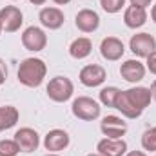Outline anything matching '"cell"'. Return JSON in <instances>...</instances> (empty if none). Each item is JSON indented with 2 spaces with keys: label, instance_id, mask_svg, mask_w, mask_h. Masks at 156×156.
<instances>
[{
  "label": "cell",
  "instance_id": "cell-1",
  "mask_svg": "<svg viewBox=\"0 0 156 156\" xmlns=\"http://www.w3.org/2000/svg\"><path fill=\"white\" fill-rule=\"evenodd\" d=\"M153 100V94H151V89L147 87H131L127 91H120L116 98V104H115V109H118L125 118H134L142 116V113L145 111V107L151 104Z\"/></svg>",
  "mask_w": 156,
  "mask_h": 156
},
{
  "label": "cell",
  "instance_id": "cell-2",
  "mask_svg": "<svg viewBox=\"0 0 156 156\" xmlns=\"http://www.w3.org/2000/svg\"><path fill=\"white\" fill-rule=\"evenodd\" d=\"M45 75H47L45 62L40 60V58H35V56L22 60L20 66H18V73H16L18 82L22 85H26V87H38V85H42Z\"/></svg>",
  "mask_w": 156,
  "mask_h": 156
},
{
  "label": "cell",
  "instance_id": "cell-3",
  "mask_svg": "<svg viewBox=\"0 0 156 156\" xmlns=\"http://www.w3.org/2000/svg\"><path fill=\"white\" fill-rule=\"evenodd\" d=\"M45 93H47V96H49L53 102L64 104V102H67V100L73 96L75 85H73V82L67 76H55V78L49 80Z\"/></svg>",
  "mask_w": 156,
  "mask_h": 156
},
{
  "label": "cell",
  "instance_id": "cell-4",
  "mask_svg": "<svg viewBox=\"0 0 156 156\" xmlns=\"http://www.w3.org/2000/svg\"><path fill=\"white\" fill-rule=\"evenodd\" d=\"M71 111L78 120H83V122H93L100 116L102 113V107L96 100L89 98V96H78L73 100V105H71Z\"/></svg>",
  "mask_w": 156,
  "mask_h": 156
},
{
  "label": "cell",
  "instance_id": "cell-5",
  "mask_svg": "<svg viewBox=\"0 0 156 156\" xmlns=\"http://www.w3.org/2000/svg\"><path fill=\"white\" fill-rule=\"evenodd\" d=\"M129 49L138 58H147L151 53L156 51V38L149 33H136L129 40Z\"/></svg>",
  "mask_w": 156,
  "mask_h": 156
},
{
  "label": "cell",
  "instance_id": "cell-6",
  "mask_svg": "<svg viewBox=\"0 0 156 156\" xmlns=\"http://www.w3.org/2000/svg\"><path fill=\"white\" fill-rule=\"evenodd\" d=\"M22 45L27 51L38 53L42 49H45V45H47V35L44 33V29H40L37 26H29L22 33Z\"/></svg>",
  "mask_w": 156,
  "mask_h": 156
},
{
  "label": "cell",
  "instance_id": "cell-7",
  "mask_svg": "<svg viewBox=\"0 0 156 156\" xmlns=\"http://www.w3.org/2000/svg\"><path fill=\"white\" fill-rule=\"evenodd\" d=\"M24 22V15L16 5H5L0 9V24L5 33H15L20 29Z\"/></svg>",
  "mask_w": 156,
  "mask_h": 156
},
{
  "label": "cell",
  "instance_id": "cell-8",
  "mask_svg": "<svg viewBox=\"0 0 156 156\" xmlns=\"http://www.w3.org/2000/svg\"><path fill=\"white\" fill-rule=\"evenodd\" d=\"M78 78H80V82H82L85 87H98V85H102V83L105 82L107 73H105V69H104L102 66H98V64H89V66H83V67H82Z\"/></svg>",
  "mask_w": 156,
  "mask_h": 156
},
{
  "label": "cell",
  "instance_id": "cell-9",
  "mask_svg": "<svg viewBox=\"0 0 156 156\" xmlns=\"http://www.w3.org/2000/svg\"><path fill=\"white\" fill-rule=\"evenodd\" d=\"M13 140L18 144V147H20L22 153H33V151L38 149V145H40L38 133H37L35 129H31V127H22V129H18V131L15 133V138H13Z\"/></svg>",
  "mask_w": 156,
  "mask_h": 156
},
{
  "label": "cell",
  "instance_id": "cell-10",
  "mask_svg": "<svg viewBox=\"0 0 156 156\" xmlns=\"http://www.w3.org/2000/svg\"><path fill=\"white\" fill-rule=\"evenodd\" d=\"M100 131L105 138H122L127 133V122H123L120 116L109 115L100 122Z\"/></svg>",
  "mask_w": 156,
  "mask_h": 156
},
{
  "label": "cell",
  "instance_id": "cell-11",
  "mask_svg": "<svg viewBox=\"0 0 156 156\" xmlns=\"http://www.w3.org/2000/svg\"><path fill=\"white\" fill-rule=\"evenodd\" d=\"M123 53H125V45L116 37H105L102 40V44H100V55L105 60H109V62L120 60L123 56Z\"/></svg>",
  "mask_w": 156,
  "mask_h": 156
},
{
  "label": "cell",
  "instance_id": "cell-12",
  "mask_svg": "<svg viewBox=\"0 0 156 156\" xmlns=\"http://www.w3.org/2000/svg\"><path fill=\"white\" fill-rule=\"evenodd\" d=\"M38 20L45 29L55 31V29H60L64 26L66 16H64V11L58 7H42L38 13Z\"/></svg>",
  "mask_w": 156,
  "mask_h": 156
},
{
  "label": "cell",
  "instance_id": "cell-13",
  "mask_svg": "<svg viewBox=\"0 0 156 156\" xmlns=\"http://www.w3.org/2000/svg\"><path fill=\"white\" fill-rule=\"evenodd\" d=\"M69 142H71V138H69V134L64 129H53V131H49L45 134L44 147L49 153H60V151H64L69 145Z\"/></svg>",
  "mask_w": 156,
  "mask_h": 156
},
{
  "label": "cell",
  "instance_id": "cell-14",
  "mask_svg": "<svg viewBox=\"0 0 156 156\" xmlns=\"http://www.w3.org/2000/svg\"><path fill=\"white\" fill-rule=\"evenodd\" d=\"M145 66L140 62V60H125L122 66H120V75L123 80L131 82V83H138L145 78Z\"/></svg>",
  "mask_w": 156,
  "mask_h": 156
},
{
  "label": "cell",
  "instance_id": "cell-15",
  "mask_svg": "<svg viewBox=\"0 0 156 156\" xmlns=\"http://www.w3.org/2000/svg\"><path fill=\"white\" fill-rule=\"evenodd\" d=\"M96 151L102 156H125L127 144L122 138H104L98 142Z\"/></svg>",
  "mask_w": 156,
  "mask_h": 156
},
{
  "label": "cell",
  "instance_id": "cell-16",
  "mask_svg": "<svg viewBox=\"0 0 156 156\" xmlns=\"http://www.w3.org/2000/svg\"><path fill=\"white\" fill-rule=\"evenodd\" d=\"M75 26L82 33H93L100 26V16L93 9H82V11H78V15L75 16Z\"/></svg>",
  "mask_w": 156,
  "mask_h": 156
},
{
  "label": "cell",
  "instance_id": "cell-17",
  "mask_svg": "<svg viewBox=\"0 0 156 156\" xmlns=\"http://www.w3.org/2000/svg\"><path fill=\"white\" fill-rule=\"evenodd\" d=\"M123 22H125L127 27L138 29L147 22V11L142 9V7H136V5H129L123 11Z\"/></svg>",
  "mask_w": 156,
  "mask_h": 156
},
{
  "label": "cell",
  "instance_id": "cell-18",
  "mask_svg": "<svg viewBox=\"0 0 156 156\" xmlns=\"http://www.w3.org/2000/svg\"><path fill=\"white\" fill-rule=\"evenodd\" d=\"M91 51H93V42L87 38V37H78V38L73 40L71 45H69V55H71L73 58H76V60L87 58V56L91 55Z\"/></svg>",
  "mask_w": 156,
  "mask_h": 156
},
{
  "label": "cell",
  "instance_id": "cell-19",
  "mask_svg": "<svg viewBox=\"0 0 156 156\" xmlns=\"http://www.w3.org/2000/svg\"><path fill=\"white\" fill-rule=\"evenodd\" d=\"M18 118H20V113H18L16 107H13V105H2L0 107V133L15 127L16 122H18Z\"/></svg>",
  "mask_w": 156,
  "mask_h": 156
},
{
  "label": "cell",
  "instance_id": "cell-20",
  "mask_svg": "<svg viewBox=\"0 0 156 156\" xmlns=\"http://www.w3.org/2000/svg\"><path fill=\"white\" fill-rule=\"evenodd\" d=\"M118 94H120V89L115 87V85L104 87V89L100 91V104H102V105H105V107H115Z\"/></svg>",
  "mask_w": 156,
  "mask_h": 156
},
{
  "label": "cell",
  "instance_id": "cell-21",
  "mask_svg": "<svg viewBox=\"0 0 156 156\" xmlns=\"http://www.w3.org/2000/svg\"><path fill=\"white\" fill-rule=\"evenodd\" d=\"M142 147H144V151L156 153V127H149L147 131H144V134H142Z\"/></svg>",
  "mask_w": 156,
  "mask_h": 156
},
{
  "label": "cell",
  "instance_id": "cell-22",
  "mask_svg": "<svg viewBox=\"0 0 156 156\" xmlns=\"http://www.w3.org/2000/svg\"><path fill=\"white\" fill-rule=\"evenodd\" d=\"M20 147L15 140H0V156H16Z\"/></svg>",
  "mask_w": 156,
  "mask_h": 156
},
{
  "label": "cell",
  "instance_id": "cell-23",
  "mask_svg": "<svg viewBox=\"0 0 156 156\" xmlns=\"http://www.w3.org/2000/svg\"><path fill=\"white\" fill-rule=\"evenodd\" d=\"M100 5L105 13L115 15V13L122 11L125 7V0H100Z\"/></svg>",
  "mask_w": 156,
  "mask_h": 156
},
{
  "label": "cell",
  "instance_id": "cell-24",
  "mask_svg": "<svg viewBox=\"0 0 156 156\" xmlns=\"http://www.w3.org/2000/svg\"><path fill=\"white\" fill-rule=\"evenodd\" d=\"M145 69H147L149 73L156 75V51H154V53H151V55L147 56V66H145Z\"/></svg>",
  "mask_w": 156,
  "mask_h": 156
},
{
  "label": "cell",
  "instance_id": "cell-25",
  "mask_svg": "<svg viewBox=\"0 0 156 156\" xmlns=\"http://www.w3.org/2000/svg\"><path fill=\"white\" fill-rule=\"evenodd\" d=\"M5 80H7V66H5V62L0 58V85H2Z\"/></svg>",
  "mask_w": 156,
  "mask_h": 156
},
{
  "label": "cell",
  "instance_id": "cell-26",
  "mask_svg": "<svg viewBox=\"0 0 156 156\" xmlns=\"http://www.w3.org/2000/svg\"><path fill=\"white\" fill-rule=\"evenodd\" d=\"M129 2H131V5H136V7L147 9V7L151 5V2H153V0H129Z\"/></svg>",
  "mask_w": 156,
  "mask_h": 156
},
{
  "label": "cell",
  "instance_id": "cell-27",
  "mask_svg": "<svg viewBox=\"0 0 156 156\" xmlns=\"http://www.w3.org/2000/svg\"><path fill=\"white\" fill-rule=\"evenodd\" d=\"M125 156H147L144 151H131V153H125Z\"/></svg>",
  "mask_w": 156,
  "mask_h": 156
},
{
  "label": "cell",
  "instance_id": "cell-28",
  "mask_svg": "<svg viewBox=\"0 0 156 156\" xmlns=\"http://www.w3.org/2000/svg\"><path fill=\"white\" fill-rule=\"evenodd\" d=\"M151 94H153V100L156 102V80L151 83Z\"/></svg>",
  "mask_w": 156,
  "mask_h": 156
},
{
  "label": "cell",
  "instance_id": "cell-29",
  "mask_svg": "<svg viewBox=\"0 0 156 156\" xmlns=\"http://www.w3.org/2000/svg\"><path fill=\"white\" fill-rule=\"evenodd\" d=\"M29 2H31L33 5H44V4H45L47 0H29Z\"/></svg>",
  "mask_w": 156,
  "mask_h": 156
},
{
  "label": "cell",
  "instance_id": "cell-30",
  "mask_svg": "<svg viewBox=\"0 0 156 156\" xmlns=\"http://www.w3.org/2000/svg\"><path fill=\"white\" fill-rule=\"evenodd\" d=\"M151 18H153V22L156 24V4L153 5V9H151Z\"/></svg>",
  "mask_w": 156,
  "mask_h": 156
},
{
  "label": "cell",
  "instance_id": "cell-31",
  "mask_svg": "<svg viewBox=\"0 0 156 156\" xmlns=\"http://www.w3.org/2000/svg\"><path fill=\"white\" fill-rule=\"evenodd\" d=\"M55 4H58V5H66V4H69L71 0H53Z\"/></svg>",
  "mask_w": 156,
  "mask_h": 156
},
{
  "label": "cell",
  "instance_id": "cell-32",
  "mask_svg": "<svg viewBox=\"0 0 156 156\" xmlns=\"http://www.w3.org/2000/svg\"><path fill=\"white\" fill-rule=\"evenodd\" d=\"M45 156H60V154H58V153H47Z\"/></svg>",
  "mask_w": 156,
  "mask_h": 156
},
{
  "label": "cell",
  "instance_id": "cell-33",
  "mask_svg": "<svg viewBox=\"0 0 156 156\" xmlns=\"http://www.w3.org/2000/svg\"><path fill=\"white\" fill-rule=\"evenodd\" d=\"M85 156H102V154H98V153H91V154H85Z\"/></svg>",
  "mask_w": 156,
  "mask_h": 156
},
{
  "label": "cell",
  "instance_id": "cell-34",
  "mask_svg": "<svg viewBox=\"0 0 156 156\" xmlns=\"http://www.w3.org/2000/svg\"><path fill=\"white\" fill-rule=\"evenodd\" d=\"M2 31H4V29H2V24H0V35H2Z\"/></svg>",
  "mask_w": 156,
  "mask_h": 156
},
{
  "label": "cell",
  "instance_id": "cell-35",
  "mask_svg": "<svg viewBox=\"0 0 156 156\" xmlns=\"http://www.w3.org/2000/svg\"><path fill=\"white\" fill-rule=\"evenodd\" d=\"M13 2H15V0H13Z\"/></svg>",
  "mask_w": 156,
  "mask_h": 156
}]
</instances>
